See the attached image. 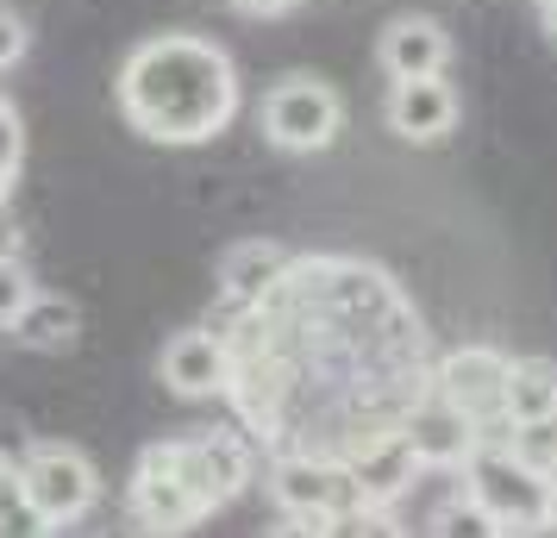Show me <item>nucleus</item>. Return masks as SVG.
Segmentation results:
<instances>
[{"instance_id":"10","label":"nucleus","mask_w":557,"mask_h":538,"mask_svg":"<svg viewBox=\"0 0 557 538\" xmlns=\"http://www.w3.org/2000/svg\"><path fill=\"white\" fill-rule=\"evenodd\" d=\"M163 383L176 388L182 401H207V395H226V338L220 333H176L163 345Z\"/></svg>"},{"instance_id":"1","label":"nucleus","mask_w":557,"mask_h":538,"mask_svg":"<svg viewBox=\"0 0 557 538\" xmlns=\"http://www.w3.org/2000/svg\"><path fill=\"white\" fill-rule=\"evenodd\" d=\"M120 113L151 145H207L238 113V70L226 45L195 32H157L120 63Z\"/></svg>"},{"instance_id":"21","label":"nucleus","mask_w":557,"mask_h":538,"mask_svg":"<svg viewBox=\"0 0 557 538\" xmlns=\"http://www.w3.org/2000/svg\"><path fill=\"white\" fill-rule=\"evenodd\" d=\"M26 51H32V26L13 13V7H0V76H7Z\"/></svg>"},{"instance_id":"4","label":"nucleus","mask_w":557,"mask_h":538,"mask_svg":"<svg viewBox=\"0 0 557 538\" xmlns=\"http://www.w3.org/2000/svg\"><path fill=\"white\" fill-rule=\"evenodd\" d=\"M345 132V101L338 88L320 76H282L270 95H263V138L276 151H326L332 138Z\"/></svg>"},{"instance_id":"3","label":"nucleus","mask_w":557,"mask_h":538,"mask_svg":"<svg viewBox=\"0 0 557 538\" xmlns=\"http://www.w3.org/2000/svg\"><path fill=\"white\" fill-rule=\"evenodd\" d=\"M145 458L163 470V476H176L188 495H195V508L213 513L238 501L245 483H251V445L238 433H195V438H163L151 445Z\"/></svg>"},{"instance_id":"24","label":"nucleus","mask_w":557,"mask_h":538,"mask_svg":"<svg viewBox=\"0 0 557 538\" xmlns=\"http://www.w3.org/2000/svg\"><path fill=\"white\" fill-rule=\"evenodd\" d=\"M545 26H552V38H557V0H545Z\"/></svg>"},{"instance_id":"2","label":"nucleus","mask_w":557,"mask_h":538,"mask_svg":"<svg viewBox=\"0 0 557 538\" xmlns=\"http://www.w3.org/2000/svg\"><path fill=\"white\" fill-rule=\"evenodd\" d=\"M463 495H470L507 538L557 533V483L545 470H532L507 438H482L476 451L463 458Z\"/></svg>"},{"instance_id":"20","label":"nucleus","mask_w":557,"mask_h":538,"mask_svg":"<svg viewBox=\"0 0 557 538\" xmlns=\"http://www.w3.org/2000/svg\"><path fill=\"white\" fill-rule=\"evenodd\" d=\"M32 295H38V288H32L26 263H20V257H0V326H13Z\"/></svg>"},{"instance_id":"6","label":"nucleus","mask_w":557,"mask_h":538,"mask_svg":"<svg viewBox=\"0 0 557 538\" xmlns=\"http://www.w3.org/2000/svg\"><path fill=\"white\" fill-rule=\"evenodd\" d=\"M20 488H26V501L38 508L45 526H76L82 513L95 508L101 476L76 445H32L20 458Z\"/></svg>"},{"instance_id":"19","label":"nucleus","mask_w":557,"mask_h":538,"mask_svg":"<svg viewBox=\"0 0 557 538\" xmlns=\"http://www.w3.org/2000/svg\"><path fill=\"white\" fill-rule=\"evenodd\" d=\"M502 438L532 463V470H545V476L557 483V420H545V426H507Z\"/></svg>"},{"instance_id":"9","label":"nucleus","mask_w":557,"mask_h":538,"mask_svg":"<svg viewBox=\"0 0 557 538\" xmlns=\"http://www.w3.org/2000/svg\"><path fill=\"white\" fill-rule=\"evenodd\" d=\"M401 438L413 445V458H420V470H463V458L482 445V433L463 420V413L451 408V401H438V395H420L413 408H407L401 420Z\"/></svg>"},{"instance_id":"12","label":"nucleus","mask_w":557,"mask_h":538,"mask_svg":"<svg viewBox=\"0 0 557 538\" xmlns=\"http://www.w3.org/2000/svg\"><path fill=\"white\" fill-rule=\"evenodd\" d=\"M376 63L388 82H407V76H445V63H451V38L438 20H420V13H407L395 26L382 32L376 45Z\"/></svg>"},{"instance_id":"16","label":"nucleus","mask_w":557,"mask_h":538,"mask_svg":"<svg viewBox=\"0 0 557 538\" xmlns=\"http://www.w3.org/2000/svg\"><path fill=\"white\" fill-rule=\"evenodd\" d=\"M57 526L38 520V508L26 501V488H20V470L13 463H0V538H51Z\"/></svg>"},{"instance_id":"22","label":"nucleus","mask_w":557,"mask_h":538,"mask_svg":"<svg viewBox=\"0 0 557 538\" xmlns=\"http://www.w3.org/2000/svg\"><path fill=\"white\" fill-rule=\"evenodd\" d=\"M238 13H251V20H276V13H288L295 0H232Z\"/></svg>"},{"instance_id":"11","label":"nucleus","mask_w":557,"mask_h":538,"mask_svg":"<svg viewBox=\"0 0 557 538\" xmlns=\"http://www.w3.org/2000/svg\"><path fill=\"white\" fill-rule=\"evenodd\" d=\"M345 470H351L357 495H363L370 508H388V501H401L407 488H413L420 458H413V445H407L401 433H382V438H370V445H357L351 458H345Z\"/></svg>"},{"instance_id":"5","label":"nucleus","mask_w":557,"mask_h":538,"mask_svg":"<svg viewBox=\"0 0 557 538\" xmlns=\"http://www.w3.org/2000/svg\"><path fill=\"white\" fill-rule=\"evenodd\" d=\"M507 351H495V345H457V351H445L438 358V370L426 376V388L438 395V401H451L470 426H476L482 438H502V388H507Z\"/></svg>"},{"instance_id":"13","label":"nucleus","mask_w":557,"mask_h":538,"mask_svg":"<svg viewBox=\"0 0 557 538\" xmlns=\"http://www.w3.org/2000/svg\"><path fill=\"white\" fill-rule=\"evenodd\" d=\"M295 257L282 251L276 238H245V245H232L226 263H220V295H226V308H257L270 288L282 283V270H288Z\"/></svg>"},{"instance_id":"17","label":"nucleus","mask_w":557,"mask_h":538,"mask_svg":"<svg viewBox=\"0 0 557 538\" xmlns=\"http://www.w3.org/2000/svg\"><path fill=\"white\" fill-rule=\"evenodd\" d=\"M432 538H507V533L476 508V501H470V495H457V501H445V508H438Z\"/></svg>"},{"instance_id":"18","label":"nucleus","mask_w":557,"mask_h":538,"mask_svg":"<svg viewBox=\"0 0 557 538\" xmlns=\"http://www.w3.org/2000/svg\"><path fill=\"white\" fill-rule=\"evenodd\" d=\"M320 533H326V538H407V533H401V520H395L388 508H370V501H357L351 513L326 520Z\"/></svg>"},{"instance_id":"15","label":"nucleus","mask_w":557,"mask_h":538,"mask_svg":"<svg viewBox=\"0 0 557 538\" xmlns=\"http://www.w3.org/2000/svg\"><path fill=\"white\" fill-rule=\"evenodd\" d=\"M76 326H82L76 301H63V295H32L26 308H20V320H13V338L32 345V351H63V345L76 338Z\"/></svg>"},{"instance_id":"8","label":"nucleus","mask_w":557,"mask_h":538,"mask_svg":"<svg viewBox=\"0 0 557 538\" xmlns=\"http://www.w3.org/2000/svg\"><path fill=\"white\" fill-rule=\"evenodd\" d=\"M457 88L445 76H407V82H388V101H382V120L395 138L407 145H438V138H451L457 126Z\"/></svg>"},{"instance_id":"14","label":"nucleus","mask_w":557,"mask_h":538,"mask_svg":"<svg viewBox=\"0 0 557 538\" xmlns=\"http://www.w3.org/2000/svg\"><path fill=\"white\" fill-rule=\"evenodd\" d=\"M545 420H557V363L513 358L502 388V426H545Z\"/></svg>"},{"instance_id":"7","label":"nucleus","mask_w":557,"mask_h":538,"mask_svg":"<svg viewBox=\"0 0 557 538\" xmlns=\"http://www.w3.org/2000/svg\"><path fill=\"white\" fill-rule=\"evenodd\" d=\"M270 495L288 520H307V526H326L363 501L351 470L338 458H320V451H282L276 470H270Z\"/></svg>"},{"instance_id":"23","label":"nucleus","mask_w":557,"mask_h":538,"mask_svg":"<svg viewBox=\"0 0 557 538\" xmlns=\"http://www.w3.org/2000/svg\"><path fill=\"white\" fill-rule=\"evenodd\" d=\"M270 538H326V533H320V526H307V520H288V526L270 533Z\"/></svg>"}]
</instances>
